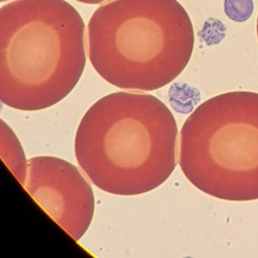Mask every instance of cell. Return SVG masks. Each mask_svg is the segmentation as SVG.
Here are the masks:
<instances>
[{"label": "cell", "mask_w": 258, "mask_h": 258, "mask_svg": "<svg viewBox=\"0 0 258 258\" xmlns=\"http://www.w3.org/2000/svg\"><path fill=\"white\" fill-rule=\"evenodd\" d=\"M178 129L155 96L119 92L87 111L77 131L75 155L98 188L137 196L162 185L176 166Z\"/></svg>", "instance_id": "obj_1"}, {"label": "cell", "mask_w": 258, "mask_h": 258, "mask_svg": "<svg viewBox=\"0 0 258 258\" xmlns=\"http://www.w3.org/2000/svg\"><path fill=\"white\" fill-rule=\"evenodd\" d=\"M85 25L66 0H16L0 10V100L39 111L61 102L87 63Z\"/></svg>", "instance_id": "obj_2"}, {"label": "cell", "mask_w": 258, "mask_h": 258, "mask_svg": "<svg viewBox=\"0 0 258 258\" xmlns=\"http://www.w3.org/2000/svg\"><path fill=\"white\" fill-rule=\"evenodd\" d=\"M194 43L191 19L177 0H111L88 24L92 66L123 90L165 87L189 62Z\"/></svg>", "instance_id": "obj_3"}, {"label": "cell", "mask_w": 258, "mask_h": 258, "mask_svg": "<svg viewBox=\"0 0 258 258\" xmlns=\"http://www.w3.org/2000/svg\"><path fill=\"white\" fill-rule=\"evenodd\" d=\"M179 162L209 196L258 199V93L231 92L199 105L181 130Z\"/></svg>", "instance_id": "obj_4"}, {"label": "cell", "mask_w": 258, "mask_h": 258, "mask_svg": "<svg viewBox=\"0 0 258 258\" xmlns=\"http://www.w3.org/2000/svg\"><path fill=\"white\" fill-rule=\"evenodd\" d=\"M24 186L75 241L85 235L94 215L95 198L78 167L55 157L31 158Z\"/></svg>", "instance_id": "obj_5"}, {"label": "cell", "mask_w": 258, "mask_h": 258, "mask_svg": "<svg viewBox=\"0 0 258 258\" xmlns=\"http://www.w3.org/2000/svg\"><path fill=\"white\" fill-rule=\"evenodd\" d=\"M1 158L16 179L25 185L28 176V161L18 137L1 119Z\"/></svg>", "instance_id": "obj_6"}, {"label": "cell", "mask_w": 258, "mask_h": 258, "mask_svg": "<svg viewBox=\"0 0 258 258\" xmlns=\"http://www.w3.org/2000/svg\"><path fill=\"white\" fill-rule=\"evenodd\" d=\"M223 6L226 16L238 23L247 22L254 10L253 0H224Z\"/></svg>", "instance_id": "obj_7"}, {"label": "cell", "mask_w": 258, "mask_h": 258, "mask_svg": "<svg viewBox=\"0 0 258 258\" xmlns=\"http://www.w3.org/2000/svg\"><path fill=\"white\" fill-rule=\"evenodd\" d=\"M78 2L82 3V4H91V5H98V4H102L107 0H76Z\"/></svg>", "instance_id": "obj_8"}, {"label": "cell", "mask_w": 258, "mask_h": 258, "mask_svg": "<svg viewBox=\"0 0 258 258\" xmlns=\"http://www.w3.org/2000/svg\"><path fill=\"white\" fill-rule=\"evenodd\" d=\"M256 31H257V37H258V18H257V24H256Z\"/></svg>", "instance_id": "obj_9"}, {"label": "cell", "mask_w": 258, "mask_h": 258, "mask_svg": "<svg viewBox=\"0 0 258 258\" xmlns=\"http://www.w3.org/2000/svg\"><path fill=\"white\" fill-rule=\"evenodd\" d=\"M1 1V3L6 2V1H9V0H0Z\"/></svg>", "instance_id": "obj_10"}]
</instances>
